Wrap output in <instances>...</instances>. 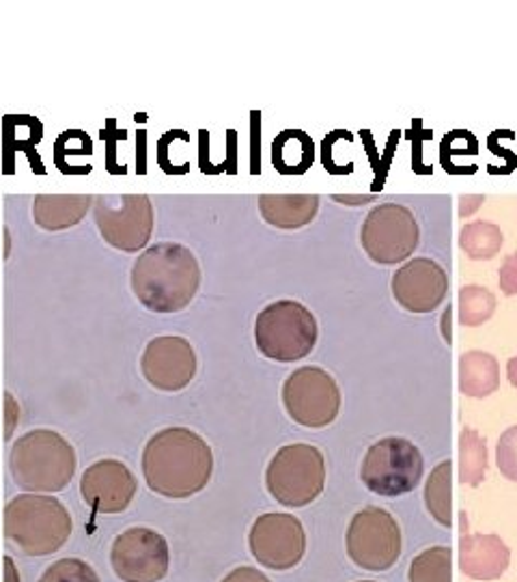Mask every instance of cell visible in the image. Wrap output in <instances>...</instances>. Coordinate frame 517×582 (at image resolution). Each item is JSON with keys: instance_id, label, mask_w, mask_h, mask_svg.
Listing matches in <instances>:
<instances>
[{"instance_id": "f546056e", "label": "cell", "mask_w": 517, "mask_h": 582, "mask_svg": "<svg viewBox=\"0 0 517 582\" xmlns=\"http://www.w3.org/2000/svg\"><path fill=\"white\" fill-rule=\"evenodd\" d=\"M223 582H272L263 572H258L255 568H238L234 572H229Z\"/></svg>"}, {"instance_id": "7c38bea8", "label": "cell", "mask_w": 517, "mask_h": 582, "mask_svg": "<svg viewBox=\"0 0 517 582\" xmlns=\"http://www.w3.org/2000/svg\"><path fill=\"white\" fill-rule=\"evenodd\" d=\"M111 568L122 582H160L171 568V548L162 533L131 527L111 546Z\"/></svg>"}, {"instance_id": "5b68a950", "label": "cell", "mask_w": 517, "mask_h": 582, "mask_svg": "<svg viewBox=\"0 0 517 582\" xmlns=\"http://www.w3.org/2000/svg\"><path fill=\"white\" fill-rule=\"evenodd\" d=\"M317 319L295 300H276L267 304L255 321L258 352L276 363H295L306 358L317 345Z\"/></svg>"}, {"instance_id": "603a6c76", "label": "cell", "mask_w": 517, "mask_h": 582, "mask_svg": "<svg viewBox=\"0 0 517 582\" xmlns=\"http://www.w3.org/2000/svg\"><path fill=\"white\" fill-rule=\"evenodd\" d=\"M488 442L472 428H464L459 434V481L470 488H479L488 472Z\"/></svg>"}, {"instance_id": "836d02e7", "label": "cell", "mask_w": 517, "mask_h": 582, "mask_svg": "<svg viewBox=\"0 0 517 582\" xmlns=\"http://www.w3.org/2000/svg\"><path fill=\"white\" fill-rule=\"evenodd\" d=\"M442 321H444V339L451 343V328L446 326V324H451V304H449V308L444 311V317H442Z\"/></svg>"}, {"instance_id": "3957f363", "label": "cell", "mask_w": 517, "mask_h": 582, "mask_svg": "<svg viewBox=\"0 0 517 582\" xmlns=\"http://www.w3.org/2000/svg\"><path fill=\"white\" fill-rule=\"evenodd\" d=\"M78 468L74 444L59 432L33 430L17 438L9 451V472L28 494L63 492Z\"/></svg>"}, {"instance_id": "277c9868", "label": "cell", "mask_w": 517, "mask_h": 582, "mask_svg": "<svg viewBox=\"0 0 517 582\" xmlns=\"http://www.w3.org/2000/svg\"><path fill=\"white\" fill-rule=\"evenodd\" d=\"M70 509L48 494H22L4 507V537L24 557H50L72 537Z\"/></svg>"}, {"instance_id": "d6a6232c", "label": "cell", "mask_w": 517, "mask_h": 582, "mask_svg": "<svg viewBox=\"0 0 517 582\" xmlns=\"http://www.w3.org/2000/svg\"><path fill=\"white\" fill-rule=\"evenodd\" d=\"M507 376H509V382L517 389V356H514V358L507 363Z\"/></svg>"}, {"instance_id": "f1b7e54d", "label": "cell", "mask_w": 517, "mask_h": 582, "mask_svg": "<svg viewBox=\"0 0 517 582\" xmlns=\"http://www.w3.org/2000/svg\"><path fill=\"white\" fill-rule=\"evenodd\" d=\"M4 438L9 440V438L13 436V432H15V426H17V421H20V406H17V402L13 400V395L11 393H7L4 395Z\"/></svg>"}, {"instance_id": "8992f818", "label": "cell", "mask_w": 517, "mask_h": 582, "mask_svg": "<svg viewBox=\"0 0 517 582\" xmlns=\"http://www.w3.org/2000/svg\"><path fill=\"white\" fill-rule=\"evenodd\" d=\"M265 488L282 507H306L326 488L324 453L304 442L287 444L276 451L265 470Z\"/></svg>"}, {"instance_id": "d6986e66", "label": "cell", "mask_w": 517, "mask_h": 582, "mask_svg": "<svg viewBox=\"0 0 517 582\" xmlns=\"http://www.w3.org/2000/svg\"><path fill=\"white\" fill-rule=\"evenodd\" d=\"M319 210L317 194H263L258 197V212L263 220L278 229L306 227Z\"/></svg>"}, {"instance_id": "e575fe53", "label": "cell", "mask_w": 517, "mask_h": 582, "mask_svg": "<svg viewBox=\"0 0 517 582\" xmlns=\"http://www.w3.org/2000/svg\"><path fill=\"white\" fill-rule=\"evenodd\" d=\"M337 201H343V203H348V201H356V203H352V205H361V203H367V201H371L374 197H335Z\"/></svg>"}, {"instance_id": "4dcf8cb0", "label": "cell", "mask_w": 517, "mask_h": 582, "mask_svg": "<svg viewBox=\"0 0 517 582\" xmlns=\"http://www.w3.org/2000/svg\"><path fill=\"white\" fill-rule=\"evenodd\" d=\"M483 203V197L481 194H475V197H462V210H459V214L462 216H470L479 205Z\"/></svg>"}, {"instance_id": "44dd1931", "label": "cell", "mask_w": 517, "mask_h": 582, "mask_svg": "<svg viewBox=\"0 0 517 582\" xmlns=\"http://www.w3.org/2000/svg\"><path fill=\"white\" fill-rule=\"evenodd\" d=\"M425 505L431 514V518L442 524H453V461L444 459L440 461L425 485Z\"/></svg>"}, {"instance_id": "30bf717a", "label": "cell", "mask_w": 517, "mask_h": 582, "mask_svg": "<svg viewBox=\"0 0 517 582\" xmlns=\"http://www.w3.org/2000/svg\"><path fill=\"white\" fill-rule=\"evenodd\" d=\"M420 233L414 214L399 203H382L369 212L361 229L365 253L382 266H394L414 255Z\"/></svg>"}, {"instance_id": "d590c367", "label": "cell", "mask_w": 517, "mask_h": 582, "mask_svg": "<svg viewBox=\"0 0 517 582\" xmlns=\"http://www.w3.org/2000/svg\"><path fill=\"white\" fill-rule=\"evenodd\" d=\"M363 582H374V581H363Z\"/></svg>"}, {"instance_id": "cb8c5ba5", "label": "cell", "mask_w": 517, "mask_h": 582, "mask_svg": "<svg viewBox=\"0 0 517 582\" xmlns=\"http://www.w3.org/2000/svg\"><path fill=\"white\" fill-rule=\"evenodd\" d=\"M409 582H453V551L433 546L409 564Z\"/></svg>"}, {"instance_id": "ffe728a7", "label": "cell", "mask_w": 517, "mask_h": 582, "mask_svg": "<svg viewBox=\"0 0 517 582\" xmlns=\"http://www.w3.org/2000/svg\"><path fill=\"white\" fill-rule=\"evenodd\" d=\"M501 387V367L490 352L472 350L459 358V391L472 400H486Z\"/></svg>"}, {"instance_id": "7a4b0ae2", "label": "cell", "mask_w": 517, "mask_h": 582, "mask_svg": "<svg viewBox=\"0 0 517 582\" xmlns=\"http://www.w3.org/2000/svg\"><path fill=\"white\" fill-rule=\"evenodd\" d=\"M129 286L144 308L153 313H179L201 288V268L188 246L160 242L136 257Z\"/></svg>"}, {"instance_id": "4316f807", "label": "cell", "mask_w": 517, "mask_h": 582, "mask_svg": "<svg viewBox=\"0 0 517 582\" xmlns=\"http://www.w3.org/2000/svg\"><path fill=\"white\" fill-rule=\"evenodd\" d=\"M496 464L499 470L517 483V426L509 428L496 444Z\"/></svg>"}, {"instance_id": "484cf974", "label": "cell", "mask_w": 517, "mask_h": 582, "mask_svg": "<svg viewBox=\"0 0 517 582\" xmlns=\"http://www.w3.org/2000/svg\"><path fill=\"white\" fill-rule=\"evenodd\" d=\"M39 582H102L98 572L93 570L91 564L76 559V557H65L48 566L41 574Z\"/></svg>"}, {"instance_id": "ac0fdd59", "label": "cell", "mask_w": 517, "mask_h": 582, "mask_svg": "<svg viewBox=\"0 0 517 582\" xmlns=\"http://www.w3.org/2000/svg\"><path fill=\"white\" fill-rule=\"evenodd\" d=\"M91 194H37L33 199V220L46 231L76 227L91 210Z\"/></svg>"}, {"instance_id": "e0dca14e", "label": "cell", "mask_w": 517, "mask_h": 582, "mask_svg": "<svg viewBox=\"0 0 517 582\" xmlns=\"http://www.w3.org/2000/svg\"><path fill=\"white\" fill-rule=\"evenodd\" d=\"M466 531L468 516L462 511L459 570L475 581H499L512 564V551L499 535H472Z\"/></svg>"}, {"instance_id": "7402d4cb", "label": "cell", "mask_w": 517, "mask_h": 582, "mask_svg": "<svg viewBox=\"0 0 517 582\" xmlns=\"http://www.w3.org/2000/svg\"><path fill=\"white\" fill-rule=\"evenodd\" d=\"M505 244V236L499 225L475 220L464 225L459 231V246L472 262H490L494 260Z\"/></svg>"}, {"instance_id": "52a82bcc", "label": "cell", "mask_w": 517, "mask_h": 582, "mask_svg": "<svg viewBox=\"0 0 517 582\" xmlns=\"http://www.w3.org/2000/svg\"><path fill=\"white\" fill-rule=\"evenodd\" d=\"M423 470L425 464L416 444L405 438L390 436L369 446L361 479L374 494L394 498L416 490Z\"/></svg>"}, {"instance_id": "9a60e30c", "label": "cell", "mask_w": 517, "mask_h": 582, "mask_svg": "<svg viewBox=\"0 0 517 582\" xmlns=\"http://www.w3.org/2000/svg\"><path fill=\"white\" fill-rule=\"evenodd\" d=\"M138 490V481L128 466L119 459H100L91 464L80 477V496L96 511L104 516L126 511Z\"/></svg>"}, {"instance_id": "2e32d148", "label": "cell", "mask_w": 517, "mask_h": 582, "mask_svg": "<svg viewBox=\"0 0 517 582\" xmlns=\"http://www.w3.org/2000/svg\"><path fill=\"white\" fill-rule=\"evenodd\" d=\"M392 295L409 313H431L449 295V275L433 260L416 257L394 273Z\"/></svg>"}, {"instance_id": "83f0119b", "label": "cell", "mask_w": 517, "mask_h": 582, "mask_svg": "<svg viewBox=\"0 0 517 582\" xmlns=\"http://www.w3.org/2000/svg\"><path fill=\"white\" fill-rule=\"evenodd\" d=\"M499 286L505 295H517V253L505 257L499 273Z\"/></svg>"}, {"instance_id": "9c48e42d", "label": "cell", "mask_w": 517, "mask_h": 582, "mask_svg": "<svg viewBox=\"0 0 517 582\" xmlns=\"http://www.w3.org/2000/svg\"><path fill=\"white\" fill-rule=\"evenodd\" d=\"M96 225L106 244L124 253H138L153 233V205L144 194H106L93 201Z\"/></svg>"}, {"instance_id": "4fadbf2b", "label": "cell", "mask_w": 517, "mask_h": 582, "mask_svg": "<svg viewBox=\"0 0 517 582\" xmlns=\"http://www.w3.org/2000/svg\"><path fill=\"white\" fill-rule=\"evenodd\" d=\"M249 546L258 566L287 572L300 566L306 555V533L291 514H263L249 533Z\"/></svg>"}, {"instance_id": "5bb4252c", "label": "cell", "mask_w": 517, "mask_h": 582, "mask_svg": "<svg viewBox=\"0 0 517 582\" xmlns=\"http://www.w3.org/2000/svg\"><path fill=\"white\" fill-rule=\"evenodd\" d=\"M140 371L153 389L164 393H179L197 376L194 347L188 339L177 334L155 337L142 352Z\"/></svg>"}, {"instance_id": "6da1fadb", "label": "cell", "mask_w": 517, "mask_h": 582, "mask_svg": "<svg viewBox=\"0 0 517 582\" xmlns=\"http://www.w3.org/2000/svg\"><path fill=\"white\" fill-rule=\"evenodd\" d=\"M142 477L151 492L184 501L203 492L214 472L212 446L188 428H166L142 451Z\"/></svg>"}, {"instance_id": "8fae6325", "label": "cell", "mask_w": 517, "mask_h": 582, "mask_svg": "<svg viewBox=\"0 0 517 582\" xmlns=\"http://www.w3.org/2000/svg\"><path fill=\"white\" fill-rule=\"evenodd\" d=\"M348 555L367 572H387L401 557L396 520L380 507L358 511L348 529Z\"/></svg>"}, {"instance_id": "1f68e13d", "label": "cell", "mask_w": 517, "mask_h": 582, "mask_svg": "<svg viewBox=\"0 0 517 582\" xmlns=\"http://www.w3.org/2000/svg\"><path fill=\"white\" fill-rule=\"evenodd\" d=\"M4 582H20V572L11 557H4Z\"/></svg>"}, {"instance_id": "d4e9b609", "label": "cell", "mask_w": 517, "mask_h": 582, "mask_svg": "<svg viewBox=\"0 0 517 582\" xmlns=\"http://www.w3.org/2000/svg\"><path fill=\"white\" fill-rule=\"evenodd\" d=\"M496 311V295L481 286H464L459 290V321L468 328L483 326Z\"/></svg>"}, {"instance_id": "ba28073f", "label": "cell", "mask_w": 517, "mask_h": 582, "mask_svg": "<svg viewBox=\"0 0 517 582\" xmlns=\"http://www.w3.org/2000/svg\"><path fill=\"white\" fill-rule=\"evenodd\" d=\"M282 406L302 428H328L341 410V391L321 367H300L282 384Z\"/></svg>"}]
</instances>
